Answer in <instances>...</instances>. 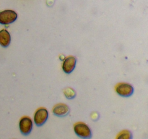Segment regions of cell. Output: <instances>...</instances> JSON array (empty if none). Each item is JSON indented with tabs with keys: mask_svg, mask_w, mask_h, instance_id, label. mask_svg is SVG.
<instances>
[{
	"mask_svg": "<svg viewBox=\"0 0 148 139\" xmlns=\"http://www.w3.org/2000/svg\"><path fill=\"white\" fill-rule=\"evenodd\" d=\"M75 133L82 138H90L92 136V132L90 127L84 122H77L74 125Z\"/></svg>",
	"mask_w": 148,
	"mask_h": 139,
	"instance_id": "6da1fadb",
	"label": "cell"
},
{
	"mask_svg": "<svg viewBox=\"0 0 148 139\" xmlns=\"http://www.w3.org/2000/svg\"><path fill=\"white\" fill-rule=\"evenodd\" d=\"M17 18V14L13 10L0 12V24L9 25L14 23Z\"/></svg>",
	"mask_w": 148,
	"mask_h": 139,
	"instance_id": "7a4b0ae2",
	"label": "cell"
},
{
	"mask_svg": "<svg viewBox=\"0 0 148 139\" xmlns=\"http://www.w3.org/2000/svg\"><path fill=\"white\" fill-rule=\"evenodd\" d=\"M116 91L123 97L131 96L134 94V87L127 83H120L116 86Z\"/></svg>",
	"mask_w": 148,
	"mask_h": 139,
	"instance_id": "3957f363",
	"label": "cell"
},
{
	"mask_svg": "<svg viewBox=\"0 0 148 139\" xmlns=\"http://www.w3.org/2000/svg\"><path fill=\"white\" fill-rule=\"evenodd\" d=\"M49 117V113L46 109L40 108L36 111L34 115V122L37 126H41L44 124Z\"/></svg>",
	"mask_w": 148,
	"mask_h": 139,
	"instance_id": "277c9868",
	"label": "cell"
},
{
	"mask_svg": "<svg viewBox=\"0 0 148 139\" xmlns=\"http://www.w3.org/2000/svg\"><path fill=\"white\" fill-rule=\"evenodd\" d=\"M20 130L22 134L27 136L33 129V122L29 117H23L20 121Z\"/></svg>",
	"mask_w": 148,
	"mask_h": 139,
	"instance_id": "5b68a950",
	"label": "cell"
},
{
	"mask_svg": "<svg viewBox=\"0 0 148 139\" xmlns=\"http://www.w3.org/2000/svg\"><path fill=\"white\" fill-rule=\"evenodd\" d=\"M76 58L73 56H67L62 64V69L64 72L69 74L71 73L76 66Z\"/></svg>",
	"mask_w": 148,
	"mask_h": 139,
	"instance_id": "8992f818",
	"label": "cell"
},
{
	"mask_svg": "<svg viewBox=\"0 0 148 139\" xmlns=\"http://www.w3.org/2000/svg\"><path fill=\"white\" fill-rule=\"evenodd\" d=\"M69 112V107L64 104H59L53 109V114L59 117H64Z\"/></svg>",
	"mask_w": 148,
	"mask_h": 139,
	"instance_id": "52a82bcc",
	"label": "cell"
},
{
	"mask_svg": "<svg viewBox=\"0 0 148 139\" xmlns=\"http://www.w3.org/2000/svg\"><path fill=\"white\" fill-rule=\"evenodd\" d=\"M11 41L10 33L5 29L0 30V45L3 47H7Z\"/></svg>",
	"mask_w": 148,
	"mask_h": 139,
	"instance_id": "ba28073f",
	"label": "cell"
},
{
	"mask_svg": "<svg viewBox=\"0 0 148 139\" xmlns=\"http://www.w3.org/2000/svg\"><path fill=\"white\" fill-rule=\"evenodd\" d=\"M63 91L65 96L67 98H69V99H72V98H75V96H76V92H75V90L72 89V88H69V87L64 88Z\"/></svg>",
	"mask_w": 148,
	"mask_h": 139,
	"instance_id": "9c48e42d",
	"label": "cell"
},
{
	"mask_svg": "<svg viewBox=\"0 0 148 139\" xmlns=\"http://www.w3.org/2000/svg\"><path fill=\"white\" fill-rule=\"evenodd\" d=\"M132 138V134L130 130H123L121 133H119V136H117V138L122 139H130Z\"/></svg>",
	"mask_w": 148,
	"mask_h": 139,
	"instance_id": "30bf717a",
	"label": "cell"
}]
</instances>
